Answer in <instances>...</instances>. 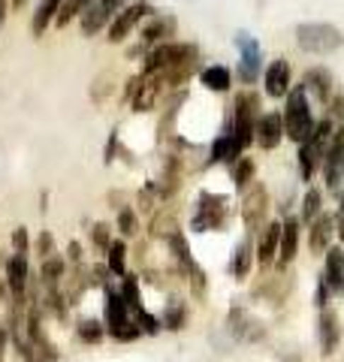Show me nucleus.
Segmentation results:
<instances>
[{"instance_id": "41", "label": "nucleus", "mask_w": 344, "mask_h": 362, "mask_svg": "<svg viewBox=\"0 0 344 362\" xmlns=\"http://www.w3.org/2000/svg\"><path fill=\"white\" fill-rule=\"evenodd\" d=\"M37 251H40V257L42 259H49V257H55V239H52V233H40V239H37Z\"/></svg>"}, {"instance_id": "2", "label": "nucleus", "mask_w": 344, "mask_h": 362, "mask_svg": "<svg viewBox=\"0 0 344 362\" xmlns=\"http://www.w3.org/2000/svg\"><path fill=\"white\" fill-rule=\"evenodd\" d=\"M296 45L308 54H332L344 45V33L326 21H308L296 28Z\"/></svg>"}, {"instance_id": "23", "label": "nucleus", "mask_w": 344, "mask_h": 362, "mask_svg": "<svg viewBox=\"0 0 344 362\" xmlns=\"http://www.w3.org/2000/svg\"><path fill=\"white\" fill-rule=\"evenodd\" d=\"M251 266H254V242L242 239L233 251V259H229V272H233L236 281H245L251 275Z\"/></svg>"}, {"instance_id": "43", "label": "nucleus", "mask_w": 344, "mask_h": 362, "mask_svg": "<svg viewBox=\"0 0 344 362\" xmlns=\"http://www.w3.org/2000/svg\"><path fill=\"white\" fill-rule=\"evenodd\" d=\"M336 235L344 242V190H341V206H338V218H336Z\"/></svg>"}, {"instance_id": "12", "label": "nucleus", "mask_w": 344, "mask_h": 362, "mask_svg": "<svg viewBox=\"0 0 344 362\" xmlns=\"http://www.w3.org/2000/svg\"><path fill=\"white\" fill-rule=\"evenodd\" d=\"M28 281H30V269H28V254H13L6 259V287L13 293V302L25 305V293H28Z\"/></svg>"}, {"instance_id": "36", "label": "nucleus", "mask_w": 344, "mask_h": 362, "mask_svg": "<svg viewBox=\"0 0 344 362\" xmlns=\"http://www.w3.org/2000/svg\"><path fill=\"white\" fill-rule=\"evenodd\" d=\"M188 284H190V293L197 299H205V290H209V278H205V272L200 266H193L188 272Z\"/></svg>"}, {"instance_id": "6", "label": "nucleus", "mask_w": 344, "mask_h": 362, "mask_svg": "<svg viewBox=\"0 0 344 362\" xmlns=\"http://www.w3.org/2000/svg\"><path fill=\"white\" fill-rule=\"evenodd\" d=\"M197 58V45L190 42H160L145 54V73H164L178 61Z\"/></svg>"}, {"instance_id": "45", "label": "nucleus", "mask_w": 344, "mask_h": 362, "mask_svg": "<svg viewBox=\"0 0 344 362\" xmlns=\"http://www.w3.org/2000/svg\"><path fill=\"white\" fill-rule=\"evenodd\" d=\"M6 341H9V332L0 326V362H4V354H6Z\"/></svg>"}, {"instance_id": "42", "label": "nucleus", "mask_w": 344, "mask_h": 362, "mask_svg": "<svg viewBox=\"0 0 344 362\" xmlns=\"http://www.w3.org/2000/svg\"><path fill=\"white\" fill-rule=\"evenodd\" d=\"M97 6H100L106 16H109V25H112V18L118 16L124 6H127V0H97Z\"/></svg>"}, {"instance_id": "1", "label": "nucleus", "mask_w": 344, "mask_h": 362, "mask_svg": "<svg viewBox=\"0 0 344 362\" xmlns=\"http://www.w3.org/2000/svg\"><path fill=\"white\" fill-rule=\"evenodd\" d=\"M284 127H287V136H290L296 145H305L308 139H311L314 127H317L314 112H311V97L305 94V88H302V85L290 88V94H287Z\"/></svg>"}, {"instance_id": "40", "label": "nucleus", "mask_w": 344, "mask_h": 362, "mask_svg": "<svg viewBox=\"0 0 344 362\" xmlns=\"http://www.w3.org/2000/svg\"><path fill=\"white\" fill-rule=\"evenodd\" d=\"M28 247H30L28 230H25V226H16V233H13V254H28Z\"/></svg>"}, {"instance_id": "39", "label": "nucleus", "mask_w": 344, "mask_h": 362, "mask_svg": "<svg viewBox=\"0 0 344 362\" xmlns=\"http://www.w3.org/2000/svg\"><path fill=\"white\" fill-rule=\"evenodd\" d=\"M109 245H112V230H109V223H97V226H94V247L106 254Z\"/></svg>"}, {"instance_id": "46", "label": "nucleus", "mask_w": 344, "mask_h": 362, "mask_svg": "<svg viewBox=\"0 0 344 362\" xmlns=\"http://www.w3.org/2000/svg\"><path fill=\"white\" fill-rule=\"evenodd\" d=\"M6 9H9V4H6V0H0V28H4V18H6Z\"/></svg>"}, {"instance_id": "47", "label": "nucleus", "mask_w": 344, "mask_h": 362, "mask_svg": "<svg viewBox=\"0 0 344 362\" xmlns=\"http://www.w3.org/2000/svg\"><path fill=\"white\" fill-rule=\"evenodd\" d=\"M21 4H25V0H9V6H16V9H18Z\"/></svg>"}, {"instance_id": "38", "label": "nucleus", "mask_w": 344, "mask_h": 362, "mask_svg": "<svg viewBox=\"0 0 344 362\" xmlns=\"http://www.w3.org/2000/svg\"><path fill=\"white\" fill-rule=\"evenodd\" d=\"M136 323H139V329H142L145 335H157L160 329H164L160 317H154L151 311H139V314H136Z\"/></svg>"}, {"instance_id": "19", "label": "nucleus", "mask_w": 344, "mask_h": 362, "mask_svg": "<svg viewBox=\"0 0 344 362\" xmlns=\"http://www.w3.org/2000/svg\"><path fill=\"white\" fill-rule=\"evenodd\" d=\"M293 73H290V64H287L284 58L278 61H272L269 64V70H266V94L275 97V100H281L290 94V88H293Z\"/></svg>"}, {"instance_id": "34", "label": "nucleus", "mask_w": 344, "mask_h": 362, "mask_svg": "<svg viewBox=\"0 0 344 362\" xmlns=\"http://www.w3.org/2000/svg\"><path fill=\"white\" fill-rule=\"evenodd\" d=\"M178 230V223H176V218H172V211H154V218H151V235L154 239H160V235H164V239H169L172 233Z\"/></svg>"}, {"instance_id": "18", "label": "nucleus", "mask_w": 344, "mask_h": 362, "mask_svg": "<svg viewBox=\"0 0 344 362\" xmlns=\"http://www.w3.org/2000/svg\"><path fill=\"white\" fill-rule=\"evenodd\" d=\"M332 235H336V218L323 211L314 223H308V247H311V254H326L332 247Z\"/></svg>"}, {"instance_id": "44", "label": "nucleus", "mask_w": 344, "mask_h": 362, "mask_svg": "<svg viewBox=\"0 0 344 362\" xmlns=\"http://www.w3.org/2000/svg\"><path fill=\"white\" fill-rule=\"evenodd\" d=\"M67 259H70V263H79V259H82V245H79V242L67 245Z\"/></svg>"}, {"instance_id": "27", "label": "nucleus", "mask_w": 344, "mask_h": 362, "mask_svg": "<svg viewBox=\"0 0 344 362\" xmlns=\"http://www.w3.org/2000/svg\"><path fill=\"white\" fill-rule=\"evenodd\" d=\"M106 266H109V275H118V278L127 275V245L121 239H112L106 251Z\"/></svg>"}, {"instance_id": "28", "label": "nucleus", "mask_w": 344, "mask_h": 362, "mask_svg": "<svg viewBox=\"0 0 344 362\" xmlns=\"http://www.w3.org/2000/svg\"><path fill=\"white\" fill-rule=\"evenodd\" d=\"M254 175H257V163H254V157H239V160L233 163V185L236 190H245L254 185Z\"/></svg>"}, {"instance_id": "15", "label": "nucleus", "mask_w": 344, "mask_h": 362, "mask_svg": "<svg viewBox=\"0 0 344 362\" xmlns=\"http://www.w3.org/2000/svg\"><path fill=\"white\" fill-rule=\"evenodd\" d=\"M317 341H320V354L332 356L338 350L341 341V329H338V314L332 308H320V323H317Z\"/></svg>"}, {"instance_id": "37", "label": "nucleus", "mask_w": 344, "mask_h": 362, "mask_svg": "<svg viewBox=\"0 0 344 362\" xmlns=\"http://www.w3.org/2000/svg\"><path fill=\"white\" fill-rule=\"evenodd\" d=\"M103 332H106V329H103L97 320H82V323H79V338L88 341V344H97L103 338Z\"/></svg>"}, {"instance_id": "26", "label": "nucleus", "mask_w": 344, "mask_h": 362, "mask_svg": "<svg viewBox=\"0 0 344 362\" xmlns=\"http://www.w3.org/2000/svg\"><path fill=\"white\" fill-rule=\"evenodd\" d=\"M320 214H323V194H320L317 187H308L305 197H302V209H299V221L308 226L314 223Z\"/></svg>"}, {"instance_id": "14", "label": "nucleus", "mask_w": 344, "mask_h": 362, "mask_svg": "<svg viewBox=\"0 0 344 362\" xmlns=\"http://www.w3.org/2000/svg\"><path fill=\"white\" fill-rule=\"evenodd\" d=\"M160 90H164V76L160 73H145L139 88H136V94L130 97V106L133 112H151L160 100Z\"/></svg>"}, {"instance_id": "25", "label": "nucleus", "mask_w": 344, "mask_h": 362, "mask_svg": "<svg viewBox=\"0 0 344 362\" xmlns=\"http://www.w3.org/2000/svg\"><path fill=\"white\" fill-rule=\"evenodd\" d=\"M61 6H64V0H40L37 13H33V21H30L33 37H42L45 28H49L52 21L57 18V13H61Z\"/></svg>"}, {"instance_id": "33", "label": "nucleus", "mask_w": 344, "mask_h": 362, "mask_svg": "<svg viewBox=\"0 0 344 362\" xmlns=\"http://www.w3.org/2000/svg\"><path fill=\"white\" fill-rule=\"evenodd\" d=\"M121 296H124V302H127V308H130L133 317L139 314V311H145V308H142V296H139V284H136V275H124Z\"/></svg>"}, {"instance_id": "7", "label": "nucleus", "mask_w": 344, "mask_h": 362, "mask_svg": "<svg viewBox=\"0 0 344 362\" xmlns=\"http://www.w3.org/2000/svg\"><path fill=\"white\" fill-rule=\"evenodd\" d=\"M145 18H151V4H145V0H136V4H127L121 9L118 16L112 18V25H109V42H124L130 37V33L142 25Z\"/></svg>"}, {"instance_id": "3", "label": "nucleus", "mask_w": 344, "mask_h": 362, "mask_svg": "<svg viewBox=\"0 0 344 362\" xmlns=\"http://www.w3.org/2000/svg\"><path fill=\"white\" fill-rule=\"evenodd\" d=\"M257 121H260V97L254 94V90H242V94H236L233 97V127H229V133H233L245 148L254 142Z\"/></svg>"}, {"instance_id": "4", "label": "nucleus", "mask_w": 344, "mask_h": 362, "mask_svg": "<svg viewBox=\"0 0 344 362\" xmlns=\"http://www.w3.org/2000/svg\"><path fill=\"white\" fill-rule=\"evenodd\" d=\"M229 223V202L227 197H217V194H202L197 202V211H193V221L190 226L197 233L205 230H224Z\"/></svg>"}, {"instance_id": "29", "label": "nucleus", "mask_w": 344, "mask_h": 362, "mask_svg": "<svg viewBox=\"0 0 344 362\" xmlns=\"http://www.w3.org/2000/svg\"><path fill=\"white\" fill-rule=\"evenodd\" d=\"M40 275H42V284L49 287V290H55L57 284H61V278L67 275V263H64V257H49V259H42Z\"/></svg>"}, {"instance_id": "9", "label": "nucleus", "mask_w": 344, "mask_h": 362, "mask_svg": "<svg viewBox=\"0 0 344 362\" xmlns=\"http://www.w3.org/2000/svg\"><path fill=\"white\" fill-rule=\"evenodd\" d=\"M323 178H326L329 194H338L344 187V127H338L336 136H332L329 154L323 160Z\"/></svg>"}, {"instance_id": "31", "label": "nucleus", "mask_w": 344, "mask_h": 362, "mask_svg": "<svg viewBox=\"0 0 344 362\" xmlns=\"http://www.w3.org/2000/svg\"><path fill=\"white\" fill-rule=\"evenodd\" d=\"M160 323H164V329H169V332H181V329L188 326V311H185V305H181V302L166 305V311H164V317H160Z\"/></svg>"}, {"instance_id": "35", "label": "nucleus", "mask_w": 344, "mask_h": 362, "mask_svg": "<svg viewBox=\"0 0 344 362\" xmlns=\"http://www.w3.org/2000/svg\"><path fill=\"white\" fill-rule=\"evenodd\" d=\"M118 230L124 239H133L139 233V218H136V209H121L118 211Z\"/></svg>"}, {"instance_id": "30", "label": "nucleus", "mask_w": 344, "mask_h": 362, "mask_svg": "<svg viewBox=\"0 0 344 362\" xmlns=\"http://www.w3.org/2000/svg\"><path fill=\"white\" fill-rule=\"evenodd\" d=\"M88 6H94V0H64V6H61V13H57V18H55V28H67L73 18H79L85 13Z\"/></svg>"}, {"instance_id": "24", "label": "nucleus", "mask_w": 344, "mask_h": 362, "mask_svg": "<svg viewBox=\"0 0 344 362\" xmlns=\"http://www.w3.org/2000/svg\"><path fill=\"white\" fill-rule=\"evenodd\" d=\"M200 82H202L205 90H212V94H227L229 85H233V76H229L227 66L212 64V66H205V70L200 73Z\"/></svg>"}, {"instance_id": "13", "label": "nucleus", "mask_w": 344, "mask_h": 362, "mask_svg": "<svg viewBox=\"0 0 344 362\" xmlns=\"http://www.w3.org/2000/svg\"><path fill=\"white\" fill-rule=\"evenodd\" d=\"M227 323H229V329H233V335H239L242 341H260V338L266 335V329L251 317L245 305H233L227 314Z\"/></svg>"}, {"instance_id": "10", "label": "nucleus", "mask_w": 344, "mask_h": 362, "mask_svg": "<svg viewBox=\"0 0 344 362\" xmlns=\"http://www.w3.org/2000/svg\"><path fill=\"white\" fill-rule=\"evenodd\" d=\"M176 18L166 16V13H160V16H151L145 21V28H142V37H139V49H130V58L136 52H145V49H154V45L160 42H169V37H176Z\"/></svg>"}, {"instance_id": "21", "label": "nucleus", "mask_w": 344, "mask_h": 362, "mask_svg": "<svg viewBox=\"0 0 344 362\" xmlns=\"http://www.w3.org/2000/svg\"><path fill=\"white\" fill-rule=\"evenodd\" d=\"M281 226H284V223H266V226L260 230V239H257V259H260V266H269L272 259L278 257Z\"/></svg>"}, {"instance_id": "8", "label": "nucleus", "mask_w": 344, "mask_h": 362, "mask_svg": "<svg viewBox=\"0 0 344 362\" xmlns=\"http://www.w3.org/2000/svg\"><path fill=\"white\" fill-rule=\"evenodd\" d=\"M269 211V190L266 185H251L242 197V223L248 226V233H257V226H263Z\"/></svg>"}, {"instance_id": "5", "label": "nucleus", "mask_w": 344, "mask_h": 362, "mask_svg": "<svg viewBox=\"0 0 344 362\" xmlns=\"http://www.w3.org/2000/svg\"><path fill=\"white\" fill-rule=\"evenodd\" d=\"M236 49H239V66H236V76L242 78L245 85H254L257 82V76L263 73V49H260V42L251 37V33L245 30H239L236 37Z\"/></svg>"}, {"instance_id": "16", "label": "nucleus", "mask_w": 344, "mask_h": 362, "mask_svg": "<svg viewBox=\"0 0 344 362\" xmlns=\"http://www.w3.org/2000/svg\"><path fill=\"white\" fill-rule=\"evenodd\" d=\"M302 88H305V94L311 97L314 103L329 106V100H332V76H329V70H323V66H311V70L302 76Z\"/></svg>"}, {"instance_id": "11", "label": "nucleus", "mask_w": 344, "mask_h": 362, "mask_svg": "<svg viewBox=\"0 0 344 362\" xmlns=\"http://www.w3.org/2000/svg\"><path fill=\"white\" fill-rule=\"evenodd\" d=\"M284 136H287V127H284V115H281V112H266V115H260L254 142L260 145L263 151L278 148V145L284 142Z\"/></svg>"}, {"instance_id": "17", "label": "nucleus", "mask_w": 344, "mask_h": 362, "mask_svg": "<svg viewBox=\"0 0 344 362\" xmlns=\"http://www.w3.org/2000/svg\"><path fill=\"white\" fill-rule=\"evenodd\" d=\"M299 226L302 221L299 218H287L284 226H281V245H278V269H287L299 254Z\"/></svg>"}, {"instance_id": "32", "label": "nucleus", "mask_w": 344, "mask_h": 362, "mask_svg": "<svg viewBox=\"0 0 344 362\" xmlns=\"http://www.w3.org/2000/svg\"><path fill=\"white\" fill-rule=\"evenodd\" d=\"M320 163H323V160H320V157L314 154L311 145H308V142L299 145V178H302V181H311Z\"/></svg>"}, {"instance_id": "20", "label": "nucleus", "mask_w": 344, "mask_h": 362, "mask_svg": "<svg viewBox=\"0 0 344 362\" xmlns=\"http://www.w3.org/2000/svg\"><path fill=\"white\" fill-rule=\"evenodd\" d=\"M245 151V145L236 139L233 133H221L217 139L212 142V154H209V163H229L233 166L239 157H242Z\"/></svg>"}, {"instance_id": "22", "label": "nucleus", "mask_w": 344, "mask_h": 362, "mask_svg": "<svg viewBox=\"0 0 344 362\" xmlns=\"http://www.w3.org/2000/svg\"><path fill=\"white\" fill-rule=\"evenodd\" d=\"M323 281L332 293H344V247L332 245L326 251V266H323Z\"/></svg>"}]
</instances>
